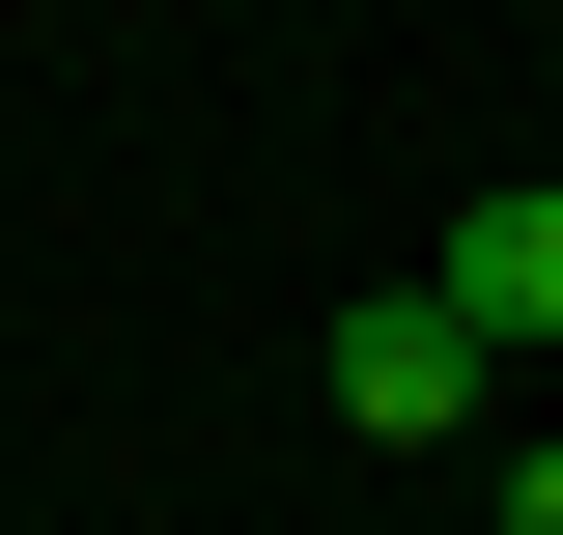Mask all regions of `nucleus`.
Segmentation results:
<instances>
[{
    "label": "nucleus",
    "mask_w": 563,
    "mask_h": 535,
    "mask_svg": "<svg viewBox=\"0 0 563 535\" xmlns=\"http://www.w3.org/2000/svg\"><path fill=\"white\" fill-rule=\"evenodd\" d=\"M310 395H339V423H366V451H451V423H479V338L422 310V282H366V310H339V338H310Z\"/></svg>",
    "instance_id": "obj_1"
},
{
    "label": "nucleus",
    "mask_w": 563,
    "mask_h": 535,
    "mask_svg": "<svg viewBox=\"0 0 563 535\" xmlns=\"http://www.w3.org/2000/svg\"><path fill=\"white\" fill-rule=\"evenodd\" d=\"M422 310L479 338V367H507V338H563V198H536V170H507V198H451V254H422Z\"/></svg>",
    "instance_id": "obj_2"
},
{
    "label": "nucleus",
    "mask_w": 563,
    "mask_h": 535,
    "mask_svg": "<svg viewBox=\"0 0 563 535\" xmlns=\"http://www.w3.org/2000/svg\"><path fill=\"white\" fill-rule=\"evenodd\" d=\"M507 535H563V423H536V451H507Z\"/></svg>",
    "instance_id": "obj_3"
},
{
    "label": "nucleus",
    "mask_w": 563,
    "mask_h": 535,
    "mask_svg": "<svg viewBox=\"0 0 563 535\" xmlns=\"http://www.w3.org/2000/svg\"><path fill=\"white\" fill-rule=\"evenodd\" d=\"M536 198H563V170H536Z\"/></svg>",
    "instance_id": "obj_4"
}]
</instances>
